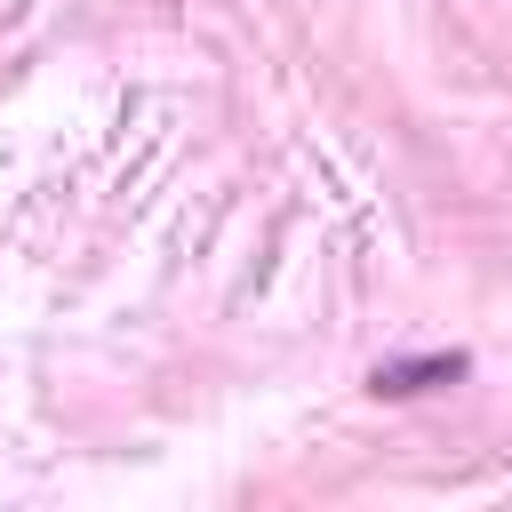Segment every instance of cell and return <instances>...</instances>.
Instances as JSON below:
<instances>
[{
	"label": "cell",
	"instance_id": "obj_1",
	"mask_svg": "<svg viewBox=\"0 0 512 512\" xmlns=\"http://www.w3.org/2000/svg\"><path fill=\"white\" fill-rule=\"evenodd\" d=\"M456 376H464V352H432V360L376 368V392H432V384H456Z\"/></svg>",
	"mask_w": 512,
	"mask_h": 512
}]
</instances>
